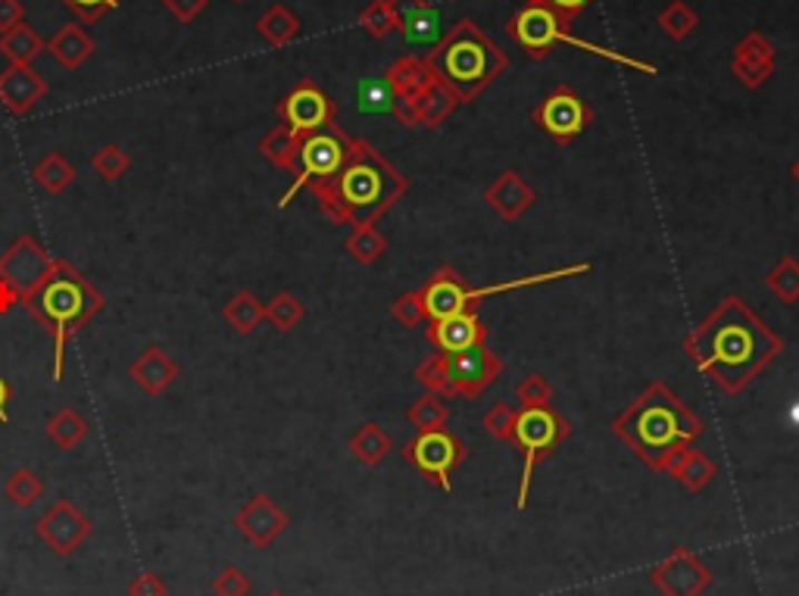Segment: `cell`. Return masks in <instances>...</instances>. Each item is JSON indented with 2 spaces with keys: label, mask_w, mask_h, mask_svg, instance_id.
<instances>
[{
  "label": "cell",
  "mask_w": 799,
  "mask_h": 596,
  "mask_svg": "<svg viewBox=\"0 0 799 596\" xmlns=\"http://www.w3.org/2000/svg\"><path fill=\"white\" fill-rule=\"evenodd\" d=\"M781 338L740 297L721 300L684 338V353L728 397H737L781 353Z\"/></svg>",
  "instance_id": "obj_1"
},
{
  "label": "cell",
  "mask_w": 799,
  "mask_h": 596,
  "mask_svg": "<svg viewBox=\"0 0 799 596\" xmlns=\"http://www.w3.org/2000/svg\"><path fill=\"white\" fill-rule=\"evenodd\" d=\"M310 190L319 201V209L334 225L357 228L362 222H378L381 213H388L407 194L409 182L372 144L353 138L350 157L341 166V173L331 175L329 182L310 185Z\"/></svg>",
  "instance_id": "obj_2"
},
{
  "label": "cell",
  "mask_w": 799,
  "mask_h": 596,
  "mask_svg": "<svg viewBox=\"0 0 799 596\" xmlns=\"http://www.w3.org/2000/svg\"><path fill=\"white\" fill-rule=\"evenodd\" d=\"M19 306L50 334V341H53V381H64L66 344L97 313H104L107 300L69 260H57L41 287L22 300Z\"/></svg>",
  "instance_id": "obj_3"
},
{
  "label": "cell",
  "mask_w": 799,
  "mask_h": 596,
  "mask_svg": "<svg viewBox=\"0 0 799 596\" xmlns=\"http://www.w3.org/2000/svg\"><path fill=\"white\" fill-rule=\"evenodd\" d=\"M612 431L625 440L653 471H659L669 450L693 443L703 434V419L693 416L669 384L653 381L631 407L612 422Z\"/></svg>",
  "instance_id": "obj_4"
},
{
  "label": "cell",
  "mask_w": 799,
  "mask_h": 596,
  "mask_svg": "<svg viewBox=\"0 0 799 596\" xmlns=\"http://www.w3.org/2000/svg\"><path fill=\"white\" fill-rule=\"evenodd\" d=\"M422 60L459 104H471L506 69V53L471 19H459Z\"/></svg>",
  "instance_id": "obj_5"
},
{
  "label": "cell",
  "mask_w": 799,
  "mask_h": 596,
  "mask_svg": "<svg viewBox=\"0 0 799 596\" xmlns=\"http://www.w3.org/2000/svg\"><path fill=\"white\" fill-rule=\"evenodd\" d=\"M565 26H568V22H563L556 13H549L547 7L525 3L516 17L506 22V35H509L532 60H544L556 45H568V48L584 50V53H596V57L612 60V63L627 66V69H637L643 76H656V66L653 63H643V60L625 57V53H618V50L600 48V45H591V41H584V38H575V35H568Z\"/></svg>",
  "instance_id": "obj_6"
},
{
  "label": "cell",
  "mask_w": 799,
  "mask_h": 596,
  "mask_svg": "<svg viewBox=\"0 0 799 596\" xmlns=\"http://www.w3.org/2000/svg\"><path fill=\"white\" fill-rule=\"evenodd\" d=\"M350 147H353V138L344 135L334 123L319 128L313 135L298 138V157H294V169H291L294 182H291V188L282 194L279 206L284 209L303 188L319 185V182H329L331 175L341 173V166H344L347 157H350Z\"/></svg>",
  "instance_id": "obj_7"
},
{
  "label": "cell",
  "mask_w": 799,
  "mask_h": 596,
  "mask_svg": "<svg viewBox=\"0 0 799 596\" xmlns=\"http://www.w3.org/2000/svg\"><path fill=\"white\" fill-rule=\"evenodd\" d=\"M50 256L32 235H19L7 251L0 253V315L35 294L53 268Z\"/></svg>",
  "instance_id": "obj_8"
},
{
  "label": "cell",
  "mask_w": 799,
  "mask_h": 596,
  "mask_svg": "<svg viewBox=\"0 0 799 596\" xmlns=\"http://www.w3.org/2000/svg\"><path fill=\"white\" fill-rule=\"evenodd\" d=\"M572 434V424L565 422L559 412L549 407L518 409L516 412V431H513V443L525 453V469H522V487H518V509L528 506V487H532V475L537 462H544L565 438Z\"/></svg>",
  "instance_id": "obj_9"
},
{
  "label": "cell",
  "mask_w": 799,
  "mask_h": 596,
  "mask_svg": "<svg viewBox=\"0 0 799 596\" xmlns=\"http://www.w3.org/2000/svg\"><path fill=\"white\" fill-rule=\"evenodd\" d=\"M403 459L422 471L431 485H438L440 490L450 494V487H454L450 475L466 459V443L454 438L447 428H438V431H425V434H416V440H409Z\"/></svg>",
  "instance_id": "obj_10"
},
{
  "label": "cell",
  "mask_w": 799,
  "mask_h": 596,
  "mask_svg": "<svg viewBox=\"0 0 799 596\" xmlns=\"http://www.w3.org/2000/svg\"><path fill=\"white\" fill-rule=\"evenodd\" d=\"M275 113H279V119L288 131L303 138V135H313L319 128L331 126L334 116H338V104L315 81L303 79L279 100Z\"/></svg>",
  "instance_id": "obj_11"
},
{
  "label": "cell",
  "mask_w": 799,
  "mask_h": 596,
  "mask_svg": "<svg viewBox=\"0 0 799 596\" xmlns=\"http://www.w3.org/2000/svg\"><path fill=\"white\" fill-rule=\"evenodd\" d=\"M532 119L544 128L556 144H572L584 128L591 126L594 110H591V107L581 100V95H575L568 85H559V88H553V91L534 107Z\"/></svg>",
  "instance_id": "obj_12"
},
{
  "label": "cell",
  "mask_w": 799,
  "mask_h": 596,
  "mask_svg": "<svg viewBox=\"0 0 799 596\" xmlns=\"http://www.w3.org/2000/svg\"><path fill=\"white\" fill-rule=\"evenodd\" d=\"M95 534L91 518L72 500H57L35 518V537L57 556H72Z\"/></svg>",
  "instance_id": "obj_13"
},
{
  "label": "cell",
  "mask_w": 799,
  "mask_h": 596,
  "mask_svg": "<svg viewBox=\"0 0 799 596\" xmlns=\"http://www.w3.org/2000/svg\"><path fill=\"white\" fill-rule=\"evenodd\" d=\"M232 525H235V531L241 534L247 544L266 549V547H272V544H275V540H279L284 531H288V525H291V521H288L284 509L279 506V502L272 500V497H266V494H256V497H251V500L237 509V516Z\"/></svg>",
  "instance_id": "obj_14"
},
{
  "label": "cell",
  "mask_w": 799,
  "mask_h": 596,
  "mask_svg": "<svg viewBox=\"0 0 799 596\" xmlns=\"http://www.w3.org/2000/svg\"><path fill=\"white\" fill-rule=\"evenodd\" d=\"M444 362H447V375H450L454 391L466 393V397H478L487 384H494L503 375V362L487 350V344L450 353V356H444Z\"/></svg>",
  "instance_id": "obj_15"
},
{
  "label": "cell",
  "mask_w": 799,
  "mask_h": 596,
  "mask_svg": "<svg viewBox=\"0 0 799 596\" xmlns=\"http://www.w3.org/2000/svg\"><path fill=\"white\" fill-rule=\"evenodd\" d=\"M774 66H778V50L762 32L743 35L731 53V72L747 88H762L774 76Z\"/></svg>",
  "instance_id": "obj_16"
},
{
  "label": "cell",
  "mask_w": 799,
  "mask_h": 596,
  "mask_svg": "<svg viewBox=\"0 0 799 596\" xmlns=\"http://www.w3.org/2000/svg\"><path fill=\"white\" fill-rule=\"evenodd\" d=\"M48 95V81L35 72L32 66L10 63L0 72V104L10 116H26Z\"/></svg>",
  "instance_id": "obj_17"
},
{
  "label": "cell",
  "mask_w": 799,
  "mask_h": 596,
  "mask_svg": "<svg viewBox=\"0 0 799 596\" xmlns=\"http://www.w3.org/2000/svg\"><path fill=\"white\" fill-rule=\"evenodd\" d=\"M466 287H469V284L456 275V268L440 266L438 272L431 275V282L419 291V294H422L425 313H428V322H440V319H447V315L475 313V310H469V303H466Z\"/></svg>",
  "instance_id": "obj_18"
},
{
  "label": "cell",
  "mask_w": 799,
  "mask_h": 596,
  "mask_svg": "<svg viewBox=\"0 0 799 596\" xmlns=\"http://www.w3.org/2000/svg\"><path fill=\"white\" fill-rule=\"evenodd\" d=\"M428 341L438 346V353L450 356V353H462V350H469V346L485 344L487 329L475 313L447 315V319H440V322H431Z\"/></svg>",
  "instance_id": "obj_19"
},
{
  "label": "cell",
  "mask_w": 799,
  "mask_h": 596,
  "mask_svg": "<svg viewBox=\"0 0 799 596\" xmlns=\"http://www.w3.org/2000/svg\"><path fill=\"white\" fill-rule=\"evenodd\" d=\"M653 584L669 596H696L709 584V571L690 553H674L672 559L653 568Z\"/></svg>",
  "instance_id": "obj_20"
},
{
  "label": "cell",
  "mask_w": 799,
  "mask_h": 596,
  "mask_svg": "<svg viewBox=\"0 0 799 596\" xmlns=\"http://www.w3.org/2000/svg\"><path fill=\"white\" fill-rule=\"evenodd\" d=\"M128 375L147 397H163L178 378V362L163 346L150 344L138 353V360L128 365Z\"/></svg>",
  "instance_id": "obj_21"
},
{
  "label": "cell",
  "mask_w": 799,
  "mask_h": 596,
  "mask_svg": "<svg viewBox=\"0 0 799 596\" xmlns=\"http://www.w3.org/2000/svg\"><path fill=\"white\" fill-rule=\"evenodd\" d=\"M487 206H494L503 219H518L534 204L532 185L518 173H503L490 188L485 190Z\"/></svg>",
  "instance_id": "obj_22"
},
{
  "label": "cell",
  "mask_w": 799,
  "mask_h": 596,
  "mask_svg": "<svg viewBox=\"0 0 799 596\" xmlns=\"http://www.w3.org/2000/svg\"><path fill=\"white\" fill-rule=\"evenodd\" d=\"M407 100L412 104V113H416V126L425 128L444 126V123L450 119V113L456 110V104H459L454 91L444 88L438 79L431 81V85H425L419 95L407 97Z\"/></svg>",
  "instance_id": "obj_23"
},
{
  "label": "cell",
  "mask_w": 799,
  "mask_h": 596,
  "mask_svg": "<svg viewBox=\"0 0 799 596\" xmlns=\"http://www.w3.org/2000/svg\"><path fill=\"white\" fill-rule=\"evenodd\" d=\"M48 50L50 57L64 66V69H79V66H85L91 60V53H95V38L85 32L81 26L69 22V26H64L60 32L50 38Z\"/></svg>",
  "instance_id": "obj_24"
},
{
  "label": "cell",
  "mask_w": 799,
  "mask_h": 596,
  "mask_svg": "<svg viewBox=\"0 0 799 596\" xmlns=\"http://www.w3.org/2000/svg\"><path fill=\"white\" fill-rule=\"evenodd\" d=\"M587 272H591V263H575V266L553 268V272H540V275H525V279H513V282L490 284V287H466V303H469V310H475V306H478L481 300L494 297V294H506V291H518V287H532V284L559 282V279H572V275H587Z\"/></svg>",
  "instance_id": "obj_25"
},
{
  "label": "cell",
  "mask_w": 799,
  "mask_h": 596,
  "mask_svg": "<svg viewBox=\"0 0 799 596\" xmlns=\"http://www.w3.org/2000/svg\"><path fill=\"white\" fill-rule=\"evenodd\" d=\"M45 434H48V440L57 450L66 453V450H76L81 440L91 434V422L72 407H64L50 416L48 424H45Z\"/></svg>",
  "instance_id": "obj_26"
},
{
  "label": "cell",
  "mask_w": 799,
  "mask_h": 596,
  "mask_svg": "<svg viewBox=\"0 0 799 596\" xmlns=\"http://www.w3.org/2000/svg\"><path fill=\"white\" fill-rule=\"evenodd\" d=\"M256 35L266 41L269 48H288L300 35L298 13L284 3H272L266 13L256 19Z\"/></svg>",
  "instance_id": "obj_27"
},
{
  "label": "cell",
  "mask_w": 799,
  "mask_h": 596,
  "mask_svg": "<svg viewBox=\"0 0 799 596\" xmlns=\"http://www.w3.org/2000/svg\"><path fill=\"white\" fill-rule=\"evenodd\" d=\"M32 182L45 190L48 197H60V194L76 182V166H72L60 150H50V154H45V157L35 163Z\"/></svg>",
  "instance_id": "obj_28"
},
{
  "label": "cell",
  "mask_w": 799,
  "mask_h": 596,
  "mask_svg": "<svg viewBox=\"0 0 799 596\" xmlns=\"http://www.w3.org/2000/svg\"><path fill=\"white\" fill-rule=\"evenodd\" d=\"M48 50V41L41 35L35 32L32 26L19 22L17 29H10L7 35H0V53L10 60V63L19 66H32L38 53Z\"/></svg>",
  "instance_id": "obj_29"
},
{
  "label": "cell",
  "mask_w": 799,
  "mask_h": 596,
  "mask_svg": "<svg viewBox=\"0 0 799 596\" xmlns=\"http://www.w3.org/2000/svg\"><path fill=\"white\" fill-rule=\"evenodd\" d=\"M384 76H388V81L393 85L397 97L419 95L425 85H431V81H435V76H431V69L425 66L422 57H412V53L400 57V60H393L391 69H388Z\"/></svg>",
  "instance_id": "obj_30"
},
{
  "label": "cell",
  "mask_w": 799,
  "mask_h": 596,
  "mask_svg": "<svg viewBox=\"0 0 799 596\" xmlns=\"http://www.w3.org/2000/svg\"><path fill=\"white\" fill-rule=\"evenodd\" d=\"M397 32L403 35L409 45H428V48H435L440 38H444L440 10L435 3H422L416 13H409V17L397 26Z\"/></svg>",
  "instance_id": "obj_31"
},
{
  "label": "cell",
  "mask_w": 799,
  "mask_h": 596,
  "mask_svg": "<svg viewBox=\"0 0 799 596\" xmlns=\"http://www.w3.org/2000/svg\"><path fill=\"white\" fill-rule=\"evenodd\" d=\"M222 319L237 331V334H253L266 319V306L253 297L251 291H237L235 297L222 306Z\"/></svg>",
  "instance_id": "obj_32"
},
{
  "label": "cell",
  "mask_w": 799,
  "mask_h": 596,
  "mask_svg": "<svg viewBox=\"0 0 799 596\" xmlns=\"http://www.w3.org/2000/svg\"><path fill=\"white\" fill-rule=\"evenodd\" d=\"M357 107L360 113H372V116H381V113H391L397 107V91L393 85L388 81V76H372V79H362L357 85Z\"/></svg>",
  "instance_id": "obj_33"
},
{
  "label": "cell",
  "mask_w": 799,
  "mask_h": 596,
  "mask_svg": "<svg viewBox=\"0 0 799 596\" xmlns=\"http://www.w3.org/2000/svg\"><path fill=\"white\" fill-rule=\"evenodd\" d=\"M344 247L357 263L372 266L378 256L388 251V241H384V235L376 228V222H362V225H357V228L350 232V237L344 241Z\"/></svg>",
  "instance_id": "obj_34"
},
{
  "label": "cell",
  "mask_w": 799,
  "mask_h": 596,
  "mask_svg": "<svg viewBox=\"0 0 799 596\" xmlns=\"http://www.w3.org/2000/svg\"><path fill=\"white\" fill-rule=\"evenodd\" d=\"M350 450H353V456L360 459L362 466H378L384 456H388V450H391V438L381 431V424L376 422H366L350 438Z\"/></svg>",
  "instance_id": "obj_35"
},
{
  "label": "cell",
  "mask_w": 799,
  "mask_h": 596,
  "mask_svg": "<svg viewBox=\"0 0 799 596\" xmlns=\"http://www.w3.org/2000/svg\"><path fill=\"white\" fill-rule=\"evenodd\" d=\"M260 154H263L275 169L291 173V169H294V157H298V135L288 131L284 126H275L266 138L260 141Z\"/></svg>",
  "instance_id": "obj_36"
},
{
  "label": "cell",
  "mask_w": 799,
  "mask_h": 596,
  "mask_svg": "<svg viewBox=\"0 0 799 596\" xmlns=\"http://www.w3.org/2000/svg\"><path fill=\"white\" fill-rule=\"evenodd\" d=\"M407 419L419 434H425V431H438V428H444L447 419H450V412L444 407V397H438V393H425L422 400H416V403L409 407Z\"/></svg>",
  "instance_id": "obj_37"
},
{
  "label": "cell",
  "mask_w": 799,
  "mask_h": 596,
  "mask_svg": "<svg viewBox=\"0 0 799 596\" xmlns=\"http://www.w3.org/2000/svg\"><path fill=\"white\" fill-rule=\"evenodd\" d=\"M672 478H678L681 485L688 487V490H703L712 478H715V466L705 459L700 450H693V447H688L684 450V456H681V462H678V469H674Z\"/></svg>",
  "instance_id": "obj_38"
},
{
  "label": "cell",
  "mask_w": 799,
  "mask_h": 596,
  "mask_svg": "<svg viewBox=\"0 0 799 596\" xmlns=\"http://www.w3.org/2000/svg\"><path fill=\"white\" fill-rule=\"evenodd\" d=\"M41 494H45V481L32 469H17L7 478V485H3V497L13 506H19V509L41 500Z\"/></svg>",
  "instance_id": "obj_39"
},
{
  "label": "cell",
  "mask_w": 799,
  "mask_h": 596,
  "mask_svg": "<svg viewBox=\"0 0 799 596\" xmlns=\"http://www.w3.org/2000/svg\"><path fill=\"white\" fill-rule=\"evenodd\" d=\"M303 303H300L291 291H279L275 297L266 303V322L272 329L279 331H294L300 325V319H303Z\"/></svg>",
  "instance_id": "obj_40"
},
{
  "label": "cell",
  "mask_w": 799,
  "mask_h": 596,
  "mask_svg": "<svg viewBox=\"0 0 799 596\" xmlns=\"http://www.w3.org/2000/svg\"><path fill=\"white\" fill-rule=\"evenodd\" d=\"M766 284L771 294H778L783 303H797L799 300V263L793 256H783L778 266L766 275Z\"/></svg>",
  "instance_id": "obj_41"
},
{
  "label": "cell",
  "mask_w": 799,
  "mask_h": 596,
  "mask_svg": "<svg viewBox=\"0 0 799 596\" xmlns=\"http://www.w3.org/2000/svg\"><path fill=\"white\" fill-rule=\"evenodd\" d=\"M91 169H95L104 182H119V178L131 169V157H128L119 144H104L95 157H91Z\"/></svg>",
  "instance_id": "obj_42"
},
{
  "label": "cell",
  "mask_w": 799,
  "mask_h": 596,
  "mask_svg": "<svg viewBox=\"0 0 799 596\" xmlns=\"http://www.w3.org/2000/svg\"><path fill=\"white\" fill-rule=\"evenodd\" d=\"M659 26L662 32L674 38V41H684L693 29H696V13L690 10L684 0H672L662 13H659Z\"/></svg>",
  "instance_id": "obj_43"
},
{
  "label": "cell",
  "mask_w": 799,
  "mask_h": 596,
  "mask_svg": "<svg viewBox=\"0 0 799 596\" xmlns=\"http://www.w3.org/2000/svg\"><path fill=\"white\" fill-rule=\"evenodd\" d=\"M416 378L422 381L428 393H438V397H456L454 384H450V375H447V362H444V353H431L428 360L419 362L416 369Z\"/></svg>",
  "instance_id": "obj_44"
},
{
  "label": "cell",
  "mask_w": 799,
  "mask_h": 596,
  "mask_svg": "<svg viewBox=\"0 0 799 596\" xmlns=\"http://www.w3.org/2000/svg\"><path fill=\"white\" fill-rule=\"evenodd\" d=\"M516 400H518V407H522V409L549 407V400H553V384H549V381L544 375H537V372H532V375H528L525 381H522V384H518Z\"/></svg>",
  "instance_id": "obj_45"
},
{
  "label": "cell",
  "mask_w": 799,
  "mask_h": 596,
  "mask_svg": "<svg viewBox=\"0 0 799 596\" xmlns=\"http://www.w3.org/2000/svg\"><path fill=\"white\" fill-rule=\"evenodd\" d=\"M360 26L366 32L372 35V38H388V35L397 29L393 26V17H391V7H388V0H372L366 10L360 13Z\"/></svg>",
  "instance_id": "obj_46"
},
{
  "label": "cell",
  "mask_w": 799,
  "mask_h": 596,
  "mask_svg": "<svg viewBox=\"0 0 799 596\" xmlns=\"http://www.w3.org/2000/svg\"><path fill=\"white\" fill-rule=\"evenodd\" d=\"M481 424H485L487 434H494L497 440L513 443V431H516V409L509 407V403H497V407L487 409Z\"/></svg>",
  "instance_id": "obj_47"
},
{
  "label": "cell",
  "mask_w": 799,
  "mask_h": 596,
  "mask_svg": "<svg viewBox=\"0 0 799 596\" xmlns=\"http://www.w3.org/2000/svg\"><path fill=\"white\" fill-rule=\"evenodd\" d=\"M210 587H213V596H251L253 584L237 565H225Z\"/></svg>",
  "instance_id": "obj_48"
},
{
  "label": "cell",
  "mask_w": 799,
  "mask_h": 596,
  "mask_svg": "<svg viewBox=\"0 0 799 596\" xmlns=\"http://www.w3.org/2000/svg\"><path fill=\"white\" fill-rule=\"evenodd\" d=\"M391 315L397 319V322H400V325H407V329H412V325H422L425 319H428V313H425L422 294H419V291H412V294H403V297L393 300Z\"/></svg>",
  "instance_id": "obj_49"
},
{
  "label": "cell",
  "mask_w": 799,
  "mask_h": 596,
  "mask_svg": "<svg viewBox=\"0 0 799 596\" xmlns=\"http://www.w3.org/2000/svg\"><path fill=\"white\" fill-rule=\"evenodd\" d=\"M69 13H76L81 22H97L100 17H107L110 10L119 7V0H60Z\"/></svg>",
  "instance_id": "obj_50"
},
{
  "label": "cell",
  "mask_w": 799,
  "mask_h": 596,
  "mask_svg": "<svg viewBox=\"0 0 799 596\" xmlns=\"http://www.w3.org/2000/svg\"><path fill=\"white\" fill-rule=\"evenodd\" d=\"M128 596H169V587H166V580L154 575V571H142V575H135V578L128 580L126 587Z\"/></svg>",
  "instance_id": "obj_51"
},
{
  "label": "cell",
  "mask_w": 799,
  "mask_h": 596,
  "mask_svg": "<svg viewBox=\"0 0 799 596\" xmlns=\"http://www.w3.org/2000/svg\"><path fill=\"white\" fill-rule=\"evenodd\" d=\"M163 7L173 13L175 22L191 26V22H194V19L201 17L206 7H210V0H163Z\"/></svg>",
  "instance_id": "obj_52"
},
{
  "label": "cell",
  "mask_w": 799,
  "mask_h": 596,
  "mask_svg": "<svg viewBox=\"0 0 799 596\" xmlns=\"http://www.w3.org/2000/svg\"><path fill=\"white\" fill-rule=\"evenodd\" d=\"M528 3H540V7H547L549 13H556L563 22H572V19L578 17L584 7H591L594 0H528Z\"/></svg>",
  "instance_id": "obj_53"
},
{
  "label": "cell",
  "mask_w": 799,
  "mask_h": 596,
  "mask_svg": "<svg viewBox=\"0 0 799 596\" xmlns=\"http://www.w3.org/2000/svg\"><path fill=\"white\" fill-rule=\"evenodd\" d=\"M19 22H26V7H22V0H0V35L17 29Z\"/></svg>",
  "instance_id": "obj_54"
},
{
  "label": "cell",
  "mask_w": 799,
  "mask_h": 596,
  "mask_svg": "<svg viewBox=\"0 0 799 596\" xmlns=\"http://www.w3.org/2000/svg\"><path fill=\"white\" fill-rule=\"evenodd\" d=\"M422 3H428V0H388V7H391V17H393V26H400L403 19L409 17V13H416Z\"/></svg>",
  "instance_id": "obj_55"
},
{
  "label": "cell",
  "mask_w": 799,
  "mask_h": 596,
  "mask_svg": "<svg viewBox=\"0 0 799 596\" xmlns=\"http://www.w3.org/2000/svg\"><path fill=\"white\" fill-rule=\"evenodd\" d=\"M10 400H13V388H10L7 378L0 375V424H10V412H7Z\"/></svg>",
  "instance_id": "obj_56"
},
{
  "label": "cell",
  "mask_w": 799,
  "mask_h": 596,
  "mask_svg": "<svg viewBox=\"0 0 799 596\" xmlns=\"http://www.w3.org/2000/svg\"><path fill=\"white\" fill-rule=\"evenodd\" d=\"M266 596H284V594H279V590H269Z\"/></svg>",
  "instance_id": "obj_57"
},
{
  "label": "cell",
  "mask_w": 799,
  "mask_h": 596,
  "mask_svg": "<svg viewBox=\"0 0 799 596\" xmlns=\"http://www.w3.org/2000/svg\"><path fill=\"white\" fill-rule=\"evenodd\" d=\"M793 175H797V178H799V163H797V166H793Z\"/></svg>",
  "instance_id": "obj_58"
},
{
  "label": "cell",
  "mask_w": 799,
  "mask_h": 596,
  "mask_svg": "<svg viewBox=\"0 0 799 596\" xmlns=\"http://www.w3.org/2000/svg\"><path fill=\"white\" fill-rule=\"evenodd\" d=\"M235 3H244V0H235Z\"/></svg>",
  "instance_id": "obj_59"
}]
</instances>
